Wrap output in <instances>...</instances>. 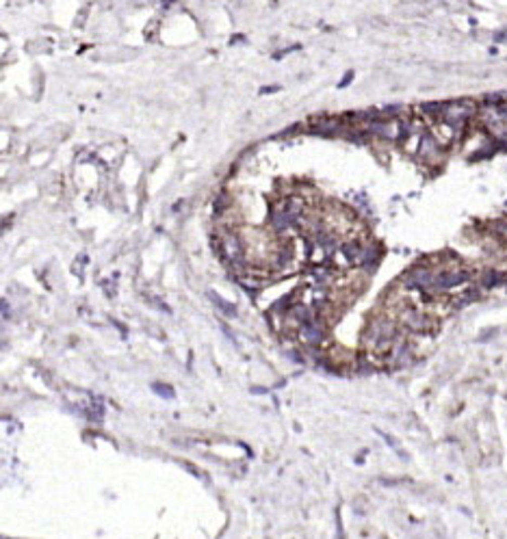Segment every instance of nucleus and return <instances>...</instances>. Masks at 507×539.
Here are the masks:
<instances>
[{"mask_svg":"<svg viewBox=\"0 0 507 539\" xmlns=\"http://www.w3.org/2000/svg\"><path fill=\"white\" fill-rule=\"evenodd\" d=\"M433 282H436V271L427 264H414L401 275V284L410 290L418 293H431Z\"/></svg>","mask_w":507,"mask_h":539,"instance_id":"obj_1","label":"nucleus"},{"mask_svg":"<svg viewBox=\"0 0 507 539\" xmlns=\"http://www.w3.org/2000/svg\"><path fill=\"white\" fill-rule=\"evenodd\" d=\"M297 338L301 340V345L306 349H319L328 338V325H325V320L314 318L297 329Z\"/></svg>","mask_w":507,"mask_h":539,"instance_id":"obj_2","label":"nucleus"},{"mask_svg":"<svg viewBox=\"0 0 507 539\" xmlns=\"http://www.w3.org/2000/svg\"><path fill=\"white\" fill-rule=\"evenodd\" d=\"M399 320H401L403 329H408V331H412V333H429V331L433 329V327H436V323H433V318H431V316H427L425 312L414 310V308H405V310H401Z\"/></svg>","mask_w":507,"mask_h":539,"instance_id":"obj_3","label":"nucleus"},{"mask_svg":"<svg viewBox=\"0 0 507 539\" xmlns=\"http://www.w3.org/2000/svg\"><path fill=\"white\" fill-rule=\"evenodd\" d=\"M293 266H295V247H293L291 240H282V243H278V247H275V251H273L269 271L275 273V275H284V273L291 271Z\"/></svg>","mask_w":507,"mask_h":539,"instance_id":"obj_4","label":"nucleus"},{"mask_svg":"<svg viewBox=\"0 0 507 539\" xmlns=\"http://www.w3.org/2000/svg\"><path fill=\"white\" fill-rule=\"evenodd\" d=\"M382 262V249L377 243H366L364 245V251H362V258L358 262V266L362 268L364 273H373L375 268L379 266Z\"/></svg>","mask_w":507,"mask_h":539,"instance_id":"obj_5","label":"nucleus"},{"mask_svg":"<svg viewBox=\"0 0 507 539\" xmlns=\"http://www.w3.org/2000/svg\"><path fill=\"white\" fill-rule=\"evenodd\" d=\"M288 316H291V320H293V323L297 325V329H299L301 325L310 323V320L319 318V314H316V308H314V305L299 303V301H297V303L293 305V308H291V312H288Z\"/></svg>","mask_w":507,"mask_h":539,"instance_id":"obj_6","label":"nucleus"},{"mask_svg":"<svg viewBox=\"0 0 507 539\" xmlns=\"http://www.w3.org/2000/svg\"><path fill=\"white\" fill-rule=\"evenodd\" d=\"M364 245L360 238H349V240H343V245H340V253H343V258L347 264H358L360 258H362V251H364Z\"/></svg>","mask_w":507,"mask_h":539,"instance_id":"obj_7","label":"nucleus"},{"mask_svg":"<svg viewBox=\"0 0 507 539\" xmlns=\"http://www.w3.org/2000/svg\"><path fill=\"white\" fill-rule=\"evenodd\" d=\"M295 303H297V293H288V295L282 297L280 301H275V303H273L271 312H273V314H288Z\"/></svg>","mask_w":507,"mask_h":539,"instance_id":"obj_8","label":"nucleus"},{"mask_svg":"<svg viewBox=\"0 0 507 539\" xmlns=\"http://www.w3.org/2000/svg\"><path fill=\"white\" fill-rule=\"evenodd\" d=\"M208 297H211V301H213V303H215L217 308H219L228 318H234V316H236V305H234V303H230V301H226V299H221V297L217 295V293H213V290L208 293Z\"/></svg>","mask_w":507,"mask_h":539,"instance_id":"obj_9","label":"nucleus"},{"mask_svg":"<svg viewBox=\"0 0 507 539\" xmlns=\"http://www.w3.org/2000/svg\"><path fill=\"white\" fill-rule=\"evenodd\" d=\"M503 278H505L503 273L492 271V268H490V271H486V273L481 275V286H483V288H494V286H498V284H503V282H505Z\"/></svg>","mask_w":507,"mask_h":539,"instance_id":"obj_10","label":"nucleus"},{"mask_svg":"<svg viewBox=\"0 0 507 539\" xmlns=\"http://www.w3.org/2000/svg\"><path fill=\"white\" fill-rule=\"evenodd\" d=\"M152 390H154L161 398H173V388H171V385H165V383H152Z\"/></svg>","mask_w":507,"mask_h":539,"instance_id":"obj_11","label":"nucleus"},{"mask_svg":"<svg viewBox=\"0 0 507 539\" xmlns=\"http://www.w3.org/2000/svg\"><path fill=\"white\" fill-rule=\"evenodd\" d=\"M3 316L5 318L9 316V303H7V301H3Z\"/></svg>","mask_w":507,"mask_h":539,"instance_id":"obj_12","label":"nucleus"}]
</instances>
